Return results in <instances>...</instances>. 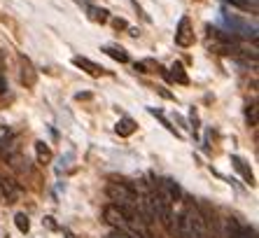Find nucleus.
Masks as SVG:
<instances>
[{
    "instance_id": "obj_1",
    "label": "nucleus",
    "mask_w": 259,
    "mask_h": 238,
    "mask_svg": "<svg viewBox=\"0 0 259 238\" xmlns=\"http://www.w3.org/2000/svg\"><path fill=\"white\" fill-rule=\"evenodd\" d=\"M208 224L201 213V206L187 201L180 215H175V238H205Z\"/></svg>"
},
{
    "instance_id": "obj_2",
    "label": "nucleus",
    "mask_w": 259,
    "mask_h": 238,
    "mask_svg": "<svg viewBox=\"0 0 259 238\" xmlns=\"http://www.w3.org/2000/svg\"><path fill=\"white\" fill-rule=\"evenodd\" d=\"M105 194L119 208H138V191L133 189L131 185H126V182L112 180V182L105 185Z\"/></svg>"
},
{
    "instance_id": "obj_3",
    "label": "nucleus",
    "mask_w": 259,
    "mask_h": 238,
    "mask_svg": "<svg viewBox=\"0 0 259 238\" xmlns=\"http://www.w3.org/2000/svg\"><path fill=\"white\" fill-rule=\"evenodd\" d=\"M154 189H157L159 194H161V196L166 199L168 203H173V206L180 201V196H182V189L178 187V182H175V180H170V178L159 180L157 185H154Z\"/></svg>"
},
{
    "instance_id": "obj_4",
    "label": "nucleus",
    "mask_w": 259,
    "mask_h": 238,
    "mask_svg": "<svg viewBox=\"0 0 259 238\" xmlns=\"http://www.w3.org/2000/svg\"><path fill=\"white\" fill-rule=\"evenodd\" d=\"M103 217H105V222H108L110 226H115V229H119V231H124V229H126V210L119 208V206H115V203L105 206Z\"/></svg>"
},
{
    "instance_id": "obj_5",
    "label": "nucleus",
    "mask_w": 259,
    "mask_h": 238,
    "mask_svg": "<svg viewBox=\"0 0 259 238\" xmlns=\"http://www.w3.org/2000/svg\"><path fill=\"white\" fill-rule=\"evenodd\" d=\"M0 194H3L5 203H17V201H21V196H24L21 187H19L12 178H7V175H0Z\"/></svg>"
},
{
    "instance_id": "obj_6",
    "label": "nucleus",
    "mask_w": 259,
    "mask_h": 238,
    "mask_svg": "<svg viewBox=\"0 0 259 238\" xmlns=\"http://www.w3.org/2000/svg\"><path fill=\"white\" fill-rule=\"evenodd\" d=\"M175 45H180V47H192L194 45V28L189 17H182L178 28H175Z\"/></svg>"
},
{
    "instance_id": "obj_7",
    "label": "nucleus",
    "mask_w": 259,
    "mask_h": 238,
    "mask_svg": "<svg viewBox=\"0 0 259 238\" xmlns=\"http://www.w3.org/2000/svg\"><path fill=\"white\" fill-rule=\"evenodd\" d=\"M238 229H241V222L231 215H224L222 220H217V236L220 238H236Z\"/></svg>"
},
{
    "instance_id": "obj_8",
    "label": "nucleus",
    "mask_w": 259,
    "mask_h": 238,
    "mask_svg": "<svg viewBox=\"0 0 259 238\" xmlns=\"http://www.w3.org/2000/svg\"><path fill=\"white\" fill-rule=\"evenodd\" d=\"M19 77H21V84H26V87H35L37 82L35 68H33L30 59H26V56H19Z\"/></svg>"
},
{
    "instance_id": "obj_9",
    "label": "nucleus",
    "mask_w": 259,
    "mask_h": 238,
    "mask_svg": "<svg viewBox=\"0 0 259 238\" xmlns=\"http://www.w3.org/2000/svg\"><path fill=\"white\" fill-rule=\"evenodd\" d=\"M72 63H75L77 68H82V70H87L91 77H101V75H103V68L98 66V63H94V61L84 59V56H75V59H72Z\"/></svg>"
},
{
    "instance_id": "obj_10",
    "label": "nucleus",
    "mask_w": 259,
    "mask_h": 238,
    "mask_svg": "<svg viewBox=\"0 0 259 238\" xmlns=\"http://www.w3.org/2000/svg\"><path fill=\"white\" fill-rule=\"evenodd\" d=\"M35 156H37V164H42V166H47V164H52V147H49L47 143H42V140H35Z\"/></svg>"
},
{
    "instance_id": "obj_11",
    "label": "nucleus",
    "mask_w": 259,
    "mask_h": 238,
    "mask_svg": "<svg viewBox=\"0 0 259 238\" xmlns=\"http://www.w3.org/2000/svg\"><path fill=\"white\" fill-rule=\"evenodd\" d=\"M136 129H138V124L133 122L131 117H124V119H119L117 122V126H115V131L119 133L121 138H128V136H133L136 133Z\"/></svg>"
},
{
    "instance_id": "obj_12",
    "label": "nucleus",
    "mask_w": 259,
    "mask_h": 238,
    "mask_svg": "<svg viewBox=\"0 0 259 238\" xmlns=\"http://www.w3.org/2000/svg\"><path fill=\"white\" fill-rule=\"evenodd\" d=\"M103 52L108 54L110 59L119 61V63H128V52L124 47H119V45H105V47H103Z\"/></svg>"
},
{
    "instance_id": "obj_13",
    "label": "nucleus",
    "mask_w": 259,
    "mask_h": 238,
    "mask_svg": "<svg viewBox=\"0 0 259 238\" xmlns=\"http://www.w3.org/2000/svg\"><path fill=\"white\" fill-rule=\"evenodd\" d=\"M7 164H10V168H14V171H19V173H28L30 171L28 159H26L21 152H17L14 156H10V159H7Z\"/></svg>"
},
{
    "instance_id": "obj_14",
    "label": "nucleus",
    "mask_w": 259,
    "mask_h": 238,
    "mask_svg": "<svg viewBox=\"0 0 259 238\" xmlns=\"http://www.w3.org/2000/svg\"><path fill=\"white\" fill-rule=\"evenodd\" d=\"M168 77L173 80V82H180V84H187L189 82V77L185 75V68H182V63H173V66H170Z\"/></svg>"
},
{
    "instance_id": "obj_15",
    "label": "nucleus",
    "mask_w": 259,
    "mask_h": 238,
    "mask_svg": "<svg viewBox=\"0 0 259 238\" xmlns=\"http://www.w3.org/2000/svg\"><path fill=\"white\" fill-rule=\"evenodd\" d=\"M87 12H89V19H91V21H96V24H105V21L110 19L108 10H103V7H89Z\"/></svg>"
},
{
    "instance_id": "obj_16",
    "label": "nucleus",
    "mask_w": 259,
    "mask_h": 238,
    "mask_svg": "<svg viewBox=\"0 0 259 238\" xmlns=\"http://www.w3.org/2000/svg\"><path fill=\"white\" fill-rule=\"evenodd\" d=\"M231 161H234V168H236V171L241 173L243 178H245L247 182L252 185V180H254V178H252V173H250V168L245 166V161H243V159H238V156H234V159H231Z\"/></svg>"
},
{
    "instance_id": "obj_17",
    "label": "nucleus",
    "mask_w": 259,
    "mask_h": 238,
    "mask_svg": "<svg viewBox=\"0 0 259 238\" xmlns=\"http://www.w3.org/2000/svg\"><path fill=\"white\" fill-rule=\"evenodd\" d=\"M14 224H17V229L21 233H28L30 231V222H28V215H26V213H17V215H14Z\"/></svg>"
},
{
    "instance_id": "obj_18",
    "label": "nucleus",
    "mask_w": 259,
    "mask_h": 238,
    "mask_svg": "<svg viewBox=\"0 0 259 238\" xmlns=\"http://www.w3.org/2000/svg\"><path fill=\"white\" fill-rule=\"evenodd\" d=\"M245 119L250 126H257V103H250L245 107Z\"/></svg>"
},
{
    "instance_id": "obj_19",
    "label": "nucleus",
    "mask_w": 259,
    "mask_h": 238,
    "mask_svg": "<svg viewBox=\"0 0 259 238\" xmlns=\"http://www.w3.org/2000/svg\"><path fill=\"white\" fill-rule=\"evenodd\" d=\"M10 138H12V129H10V126L0 119V145H5Z\"/></svg>"
},
{
    "instance_id": "obj_20",
    "label": "nucleus",
    "mask_w": 259,
    "mask_h": 238,
    "mask_svg": "<svg viewBox=\"0 0 259 238\" xmlns=\"http://www.w3.org/2000/svg\"><path fill=\"white\" fill-rule=\"evenodd\" d=\"M236 238H257V233H254V229H252V226L241 224V229H238V233H236Z\"/></svg>"
},
{
    "instance_id": "obj_21",
    "label": "nucleus",
    "mask_w": 259,
    "mask_h": 238,
    "mask_svg": "<svg viewBox=\"0 0 259 238\" xmlns=\"http://www.w3.org/2000/svg\"><path fill=\"white\" fill-rule=\"evenodd\" d=\"M5 91H7V80L0 75V94H5Z\"/></svg>"
},
{
    "instance_id": "obj_22",
    "label": "nucleus",
    "mask_w": 259,
    "mask_h": 238,
    "mask_svg": "<svg viewBox=\"0 0 259 238\" xmlns=\"http://www.w3.org/2000/svg\"><path fill=\"white\" fill-rule=\"evenodd\" d=\"M115 26H117V28H126V21H121V19H115Z\"/></svg>"
}]
</instances>
